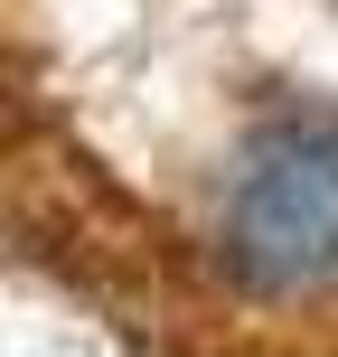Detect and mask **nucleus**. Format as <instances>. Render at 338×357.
<instances>
[{
	"label": "nucleus",
	"instance_id": "nucleus-1",
	"mask_svg": "<svg viewBox=\"0 0 338 357\" xmlns=\"http://www.w3.org/2000/svg\"><path fill=\"white\" fill-rule=\"evenodd\" d=\"M226 264L254 291L338 273V123L301 113L245 151L235 197H226Z\"/></svg>",
	"mask_w": 338,
	"mask_h": 357
}]
</instances>
